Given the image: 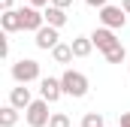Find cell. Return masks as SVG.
<instances>
[{
    "mask_svg": "<svg viewBox=\"0 0 130 127\" xmlns=\"http://www.w3.org/2000/svg\"><path fill=\"white\" fill-rule=\"evenodd\" d=\"M61 88L67 97H85L88 94V79L79 73V70H67L61 76Z\"/></svg>",
    "mask_w": 130,
    "mask_h": 127,
    "instance_id": "obj_1",
    "label": "cell"
},
{
    "mask_svg": "<svg viewBox=\"0 0 130 127\" xmlns=\"http://www.w3.org/2000/svg\"><path fill=\"white\" fill-rule=\"evenodd\" d=\"M12 79L18 82V85H30L39 79V64L33 61V58H21V61L12 64Z\"/></svg>",
    "mask_w": 130,
    "mask_h": 127,
    "instance_id": "obj_2",
    "label": "cell"
},
{
    "mask_svg": "<svg viewBox=\"0 0 130 127\" xmlns=\"http://www.w3.org/2000/svg\"><path fill=\"white\" fill-rule=\"evenodd\" d=\"M52 115H55V112H48V103H45L42 97H39V100H33L30 109L24 112V118H27V124H30V127H48Z\"/></svg>",
    "mask_w": 130,
    "mask_h": 127,
    "instance_id": "obj_3",
    "label": "cell"
},
{
    "mask_svg": "<svg viewBox=\"0 0 130 127\" xmlns=\"http://www.w3.org/2000/svg\"><path fill=\"white\" fill-rule=\"evenodd\" d=\"M100 21H103V27H109V30H121V27L127 24V12H124L121 6H103V9H100Z\"/></svg>",
    "mask_w": 130,
    "mask_h": 127,
    "instance_id": "obj_4",
    "label": "cell"
},
{
    "mask_svg": "<svg viewBox=\"0 0 130 127\" xmlns=\"http://www.w3.org/2000/svg\"><path fill=\"white\" fill-rule=\"evenodd\" d=\"M18 12H21V30L39 33L42 27H45V15H42L39 9H33V6H21Z\"/></svg>",
    "mask_w": 130,
    "mask_h": 127,
    "instance_id": "obj_5",
    "label": "cell"
},
{
    "mask_svg": "<svg viewBox=\"0 0 130 127\" xmlns=\"http://www.w3.org/2000/svg\"><path fill=\"white\" fill-rule=\"evenodd\" d=\"M91 42L97 45L103 55H106V52H112L115 45H121V39L115 36V30H109V27H97V30L91 33Z\"/></svg>",
    "mask_w": 130,
    "mask_h": 127,
    "instance_id": "obj_6",
    "label": "cell"
},
{
    "mask_svg": "<svg viewBox=\"0 0 130 127\" xmlns=\"http://www.w3.org/2000/svg\"><path fill=\"white\" fill-rule=\"evenodd\" d=\"M39 94L45 103H55V100H61L64 97V88H61V79H52V76H45L42 82H39Z\"/></svg>",
    "mask_w": 130,
    "mask_h": 127,
    "instance_id": "obj_7",
    "label": "cell"
},
{
    "mask_svg": "<svg viewBox=\"0 0 130 127\" xmlns=\"http://www.w3.org/2000/svg\"><path fill=\"white\" fill-rule=\"evenodd\" d=\"M33 42H36V49H42V52H48V49H58V45H61L58 27H48V24H45L42 30L36 33V39H33Z\"/></svg>",
    "mask_w": 130,
    "mask_h": 127,
    "instance_id": "obj_8",
    "label": "cell"
},
{
    "mask_svg": "<svg viewBox=\"0 0 130 127\" xmlns=\"http://www.w3.org/2000/svg\"><path fill=\"white\" fill-rule=\"evenodd\" d=\"M30 103H33V97H30V88L27 85H18V88H12L9 91V106H15V109H30Z\"/></svg>",
    "mask_w": 130,
    "mask_h": 127,
    "instance_id": "obj_9",
    "label": "cell"
},
{
    "mask_svg": "<svg viewBox=\"0 0 130 127\" xmlns=\"http://www.w3.org/2000/svg\"><path fill=\"white\" fill-rule=\"evenodd\" d=\"M0 24H3V30H6V33L21 30V12H18V9H9V12H3V15H0Z\"/></svg>",
    "mask_w": 130,
    "mask_h": 127,
    "instance_id": "obj_10",
    "label": "cell"
},
{
    "mask_svg": "<svg viewBox=\"0 0 130 127\" xmlns=\"http://www.w3.org/2000/svg\"><path fill=\"white\" fill-rule=\"evenodd\" d=\"M42 15H45V24H48V27H64V24H67V9L48 6V9H45Z\"/></svg>",
    "mask_w": 130,
    "mask_h": 127,
    "instance_id": "obj_11",
    "label": "cell"
},
{
    "mask_svg": "<svg viewBox=\"0 0 130 127\" xmlns=\"http://www.w3.org/2000/svg\"><path fill=\"white\" fill-rule=\"evenodd\" d=\"M70 45H73V55H76V58H88V55H91V49H94L91 36H76Z\"/></svg>",
    "mask_w": 130,
    "mask_h": 127,
    "instance_id": "obj_12",
    "label": "cell"
},
{
    "mask_svg": "<svg viewBox=\"0 0 130 127\" xmlns=\"http://www.w3.org/2000/svg\"><path fill=\"white\" fill-rule=\"evenodd\" d=\"M52 58H55L58 64H70L73 58H76V55H73V45H67V42H61L58 49H52Z\"/></svg>",
    "mask_w": 130,
    "mask_h": 127,
    "instance_id": "obj_13",
    "label": "cell"
},
{
    "mask_svg": "<svg viewBox=\"0 0 130 127\" xmlns=\"http://www.w3.org/2000/svg\"><path fill=\"white\" fill-rule=\"evenodd\" d=\"M18 121V109L15 106H3L0 109V127H15Z\"/></svg>",
    "mask_w": 130,
    "mask_h": 127,
    "instance_id": "obj_14",
    "label": "cell"
},
{
    "mask_svg": "<svg viewBox=\"0 0 130 127\" xmlns=\"http://www.w3.org/2000/svg\"><path fill=\"white\" fill-rule=\"evenodd\" d=\"M124 58H127L124 45H115L112 52H106V61H109V64H124Z\"/></svg>",
    "mask_w": 130,
    "mask_h": 127,
    "instance_id": "obj_15",
    "label": "cell"
},
{
    "mask_svg": "<svg viewBox=\"0 0 130 127\" xmlns=\"http://www.w3.org/2000/svg\"><path fill=\"white\" fill-rule=\"evenodd\" d=\"M82 127H103V115H97V112H88V115L82 118Z\"/></svg>",
    "mask_w": 130,
    "mask_h": 127,
    "instance_id": "obj_16",
    "label": "cell"
},
{
    "mask_svg": "<svg viewBox=\"0 0 130 127\" xmlns=\"http://www.w3.org/2000/svg\"><path fill=\"white\" fill-rule=\"evenodd\" d=\"M48 127H70V118H67L64 112H55L52 121H48Z\"/></svg>",
    "mask_w": 130,
    "mask_h": 127,
    "instance_id": "obj_17",
    "label": "cell"
},
{
    "mask_svg": "<svg viewBox=\"0 0 130 127\" xmlns=\"http://www.w3.org/2000/svg\"><path fill=\"white\" fill-rule=\"evenodd\" d=\"M6 55H9V39L0 36V58H6Z\"/></svg>",
    "mask_w": 130,
    "mask_h": 127,
    "instance_id": "obj_18",
    "label": "cell"
},
{
    "mask_svg": "<svg viewBox=\"0 0 130 127\" xmlns=\"http://www.w3.org/2000/svg\"><path fill=\"white\" fill-rule=\"evenodd\" d=\"M52 6H58V9H67V6H73V0H52Z\"/></svg>",
    "mask_w": 130,
    "mask_h": 127,
    "instance_id": "obj_19",
    "label": "cell"
},
{
    "mask_svg": "<svg viewBox=\"0 0 130 127\" xmlns=\"http://www.w3.org/2000/svg\"><path fill=\"white\" fill-rule=\"evenodd\" d=\"M88 6H97V9H103V6H109V0H85Z\"/></svg>",
    "mask_w": 130,
    "mask_h": 127,
    "instance_id": "obj_20",
    "label": "cell"
},
{
    "mask_svg": "<svg viewBox=\"0 0 130 127\" xmlns=\"http://www.w3.org/2000/svg\"><path fill=\"white\" fill-rule=\"evenodd\" d=\"M118 127H130V112H124V115H121V121H118Z\"/></svg>",
    "mask_w": 130,
    "mask_h": 127,
    "instance_id": "obj_21",
    "label": "cell"
},
{
    "mask_svg": "<svg viewBox=\"0 0 130 127\" xmlns=\"http://www.w3.org/2000/svg\"><path fill=\"white\" fill-rule=\"evenodd\" d=\"M48 3H52V0H30V6H33V9H39V6H48Z\"/></svg>",
    "mask_w": 130,
    "mask_h": 127,
    "instance_id": "obj_22",
    "label": "cell"
},
{
    "mask_svg": "<svg viewBox=\"0 0 130 127\" xmlns=\"http://www.w3.org/2000/svg\"><path fill=\"white\" fill-rule=\"evenodd\" d=\"M0 9H3V12H9V9H12V0H0Z\"/></svg>",
    "mask_w": 130,
    "mask_h": 127,
    "instance_id": "obj_23",
    "label": "cell"
},
{
    "mask_svg": "<svg viewBox=\"0 0 130 127\" xmlns=\"http://www.w3.org/2000/svg\"><path fill=\"white\" fill-rule=\"evenodd\" d=\"M121 9H124V12L130 15V0H121Z\"/></svg>",
    "mask_w": 130,
    "mask_h": 127,
    "instance_id": "obj_24",
    "label": "cell"
}]
</instances>
